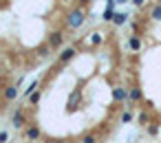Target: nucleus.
Wrapping results in <instances>:
<instances>
[{"label":"nucleus","mask_w":161,"mask_h":143,"mask_svg":"<svg viewBox=\"0 0 161 143\" xmlns=\"http://www.w3.org/2000/svg\"><path fill=\"white\" fill-rule=\"evenodd\" d=\"M82 22H84V11H82V9H75V11H71V13H69L66 24H69L71 29H77Z\"/></svg>","instance_id":"f257e3e1"},{"label":"nucleus","mask_w":161,"mask_h":143,"mask_svg":"<svg viewBox=\"0 0 161 143\" xmlns=\"http://www.w3.org/2000/svg\"><path fill=\"white\" fill-rule=\"evenodd\" d=\"M113 99L119 101V103H121V101H128V99H130V93H128L126 88H121V86H115V88H113Z\"/></svg>","instance_id":"f03ea898"},{"label":"nucleus","mask_w":161,"mask_h":143,"mask_svg":"<svg viewBox=\"0 0 161 143\" xmlns=\"http://www.w3.org/2000/svg\"><path fill=\"white\" fill-rule=\"evenodd\" d=\"M11 125H14L16 130H20V128L25 125V110H22V108L14 112V117H11Z\"/></svg>","instance_id":"7ed1b4c3"},{"label":"nucleus","mask_w":161,"mask_h":143,"mask_svg":"<svg viewBox=\"0 0 161 143\" xmlns=\"http://www.w3.org/2000/svg\"><path fill=\"white\" fill-rule=\"evenodd\" d=\"M62 40H64V35H62L60 31H55V33H51V35H49V40H47V42L51 44V49H58V46L62 44Z\"/></svg>","instance_id":"20e7f679"},{"label":"nucleus","mask_w":161,"mask_h":143,"mask_svg":"<svg viewBox=\"0 0 161 143\" xmlns=\"http://www.w3.org/2000/svg\"><path fill=\"white\" fill-rule=\"evenodd\" d=\"M18 86H20V79H18L16 86H7V88H5V99H7V101H11V99L18 97Z\"/></svg>","instance_id":"39448f33"},{"label":"nucleus","mask_w":161,"mask_h":143,"mask_svg":"<svg viewBox=\"0 0 161 143\" xmlns=\"http://www.w3.org/2000/svg\"><path fill=\"white\" fill-rule=\"evenodd\" d=\"M75 57V49L73 46H69V49H64L62 51V55H60V64H66L69 60H73Z\"/></svg>","instance_id":"423d86ee"},{"label":"nucleus","mask_w":161,"mask_h":143,"mask_svg":"<svg viewBox=\"0 0 161 143\" xmlns=\"http://www.w3.org/2000/svg\"><path fill=\"white\" fill-rule=\"evenodd\" d=\"M113 22H115L117 27H119V24H126V22H128V13H126V11H117L115 18H113Z\"/></svg>","instance_id":"0eeeda50"},{"label":"nucleus","mask_w":161,"mask_h":143,"mask_svg":"<svg viewBox=\"0 0 161 143\" xmlns=\"http://www.w3.org/2000/svg\"><path fill=\"white\" fill-rule=\"evenodd\" d=\"M40 134H42V132H40V128H38V125H29V128H27V136H29L31 141L40 139Z\"/></svg>","instance_id":"6e6552de"},{"label":"nucleus","mask_w":161,"mask_h":143,"mask_svg":"<svg viewBox=\"0 0 161 143\" xmlns=\"http://www.w3.org/2000/svg\"><path fill=\"white\" fill-rule=\"evenodd\" d=\"M128 46H130L132 51H139V49H141V38H139V35L135 33V35H132V38L128 40Z\"/></svg>","instance_id":"1a4fd4ad"},{"label":"nucleus","mask_w":161,"mask_h":143,"mask_svg":"<svg viewBox=\"0 0 161 143\" xmlns=\"http://www.w3.org/2000/svg\"><path fill=\"white\" fill-rule=\"evenodd\" d=\"M38 88H40V82H38V79H33V82L29 84V88H25V93H22V95H25V97H31Z\"/></svg>","instance_id":"9d476101"},{"label":"nucleus","mask_w":161,"mask_h":143,"mask_svg":"<svg viewBox=\"0 0 161 143\" xmlns=\"http://www.w3.org/2000/svg\"><path fill=\"white\" fill-rule=\"evenodd\" d=\"M102 18H104V22H110V20L115 18V7H108V5H106V9H104V16H102Z\"/></svg>","instance_id":"9b49d317"},{"label":"nucleus","mask_w":161,"mask_h":143,"mask_svg":"<svg viewBox=\"0 0 161 143\" xmlns=\"http://www.w3.org/2000/svg\"><path fill=\"white\" fill-rule=\"evenodd\" d=\"M139 99H141V88L132 86L130 88V101H139Z\"/></svg>","instance_id":"f8f14e48"},{"label":"nucleus","mask_w":161,"mask_h":143,"mask_svg":"<svg viewBox=\"0 0 161 143\" xmlns=\"http://www.w3.org/2000/svg\"><path fill=\"white\" fill-rule=\"evenodd\" d=\"M150 18H152V20H157V22L161 20V5H154V7H152V13H150Z\"/></svg>","instance_id":"ddd939ff"},{"label":"nucleus","mask_w":161,"mask_h":143,"mask_svg":"<svg viewBox=\"0 0 161 143\" xmlns=\"http://www.w3.org/2000/svg\"><path fill=\"white\" fill-rule=\"evenodd\" d=\"M40 97H42V93H40V90H36V93H33V95H31V97H29V101H31V103H33V106H36V103H38V101H40Z\"/></svg>","instance_id":"4468645a"},{"label":"nucleus","mask_w":161,"mask_h":143,"mask_svg":"<svg viewBox=\"0 0 161 143\" xmlns=\"http://www.w3.org/2000/svg\"><path fill=\"white\" fill-rule=\"evenodd\" d=\"M137 119H139V123H141V125H148V119H150V117H148V112H139V117H137Z\"/></svg>","instance_id":"2eb2a0df"},{"label":"nucleus","mask_w":161,"mask_h":143,"mask_svg":"<svg viewBox=\"0 0 161 143\" xmlns=\"http://www.w3.org/2000/svg\"><path fill=\"white\" fill-rule=\"evenodd\" d=\"M148 132H150L152 136H154V134H159V125H157V123H148Z\"/></svg>","instance_id":"dca6fc26"},{"label":"nucleus","mask_w":161,"mask_h":143,"mask_svg":"<svg viewBox=\"0 0 161 143\" xmlns=\"http://www.w3.org/2000/svg\"><path fill=\"white\" fill-rule=\"evenodd\" d=\"M7 141H9V132L3 130V132H0V143H7Z\"/></svg>","instance_id":"f3484780"},{"label":"nucleus","mask_w":161,"mask_h":143,"mask_svg":"<svg viewBox=\"0 0 161 143\" xmlns=\"http://www.w3.org/2000/svg\"><path fill=\"white\" fill-rule=\"evenodd\" d=\"M91 42H93V44H99V42H102V33H93Z\"/></svg>","instance_id":"a211bd4d"},{"label":"nucleus","mask_w":161,"mask_h":143,"mask_svg":"<svg viewBox=\"0 0 161 143\" xmlns=\"http://www.w3.org/2000/svg\"><path fill=\"white\" fill-rule=\"evenodd\" d=\"M130 119H132V114H130V112H124V114H121V121H124V123H128Z\"/></svg>","instance_id":"6ab92c4d"},{"label":"nucleus","mask_w":161,"mask_h":143,"mask_svg":"<svg viewBox=\"0 0 161 143\" xmlns=\"http://www.w3.org/2000/svg\"><path fill=\"white\" fill-rule=\"evenodd\" d=\"M77 3H80V7H86V5H91V3H93V0H77Z\"/></svg>","instance_id":"aec40b11"},{"label":"nucleus","mask_w":161,"mask_h":143,"mask_svg":"<svg viewBox=\"0 0 161 143\" xmlns=\"http://www.w3.org/2000/svg\"><path fill=\"white\" fill-rule=\"evenodd\" d=\"M82 143H95V136H86V139H84Z\"/></svg>","instance_id":"412c9836"},{"label":"nucleus","mask_w":161,"mask_h":143,"mask_svg":"<svg viewBox=\"0 0 161 143\" xmlns=\"http://www.w3.org/2000/svg\"><path fill=\"white\" fill-rule=\"evenodd\" d=\"M143 3H146V0H132V5H135V7H141Z\"/></svg>","instance_id":"4be33fe9"},{"label":"nucleus","mask_w":161,"mask_h":143,"mask_svg":"<svg viewBox=\"0 0 161 143\" xmlns=\"http://www.w3.org/2000/svg\"><path fill=\"white\" fill-rule=\"evenodd\" d=\"M117 3H119V5H124V3H128V0H117Z\"/></svg>","instance_id":"5701e85b"}]
</instances>
